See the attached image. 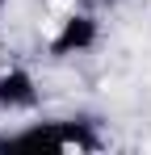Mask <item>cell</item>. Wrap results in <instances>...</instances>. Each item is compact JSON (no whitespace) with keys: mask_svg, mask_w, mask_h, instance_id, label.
<instances>
[{"mask_svg":"<svg viewBox=\"0 0 151 155\" xmlns=\"http://www.w3.org/2000/svg\"><path fill=\"white\" fill-rule=\"evenodd\" d=\"M97 42V21L84 17V13H72L59 21V34L50 38V51L55 54H76V51H88Z\"/></svg>","mask_w":151,"mask_h":155,"instance_id":"1","label":"cell"},{"mask_svg":"<svg viewBox=\"0 0 151 155\" xmlns=\"http://www.w3.org/2000/svg\"><path fill=\"white\" fill-rule=\"evenodd\" d=\"M34 105H38L34 76L21 71V67H8L0 76V109H34Z\"/></svg>","mask_w":151,"mask_h":155,"instance_id":"2","label":"cell"}]
</instances>
